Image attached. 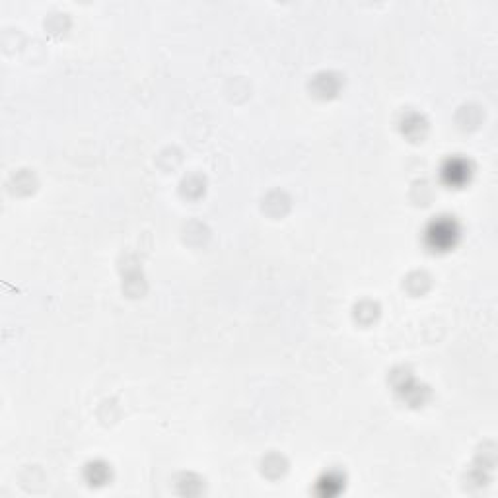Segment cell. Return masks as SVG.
Returning a JSON list of instances; mask_svg holds the SVG:
<instances>
[{
    "mask_svg": "<svg viewBox=\"0 0 498 498\" xmlns=\"http://www.w3.org/2000/svg\"><path fill=\"white\" fill-rule=\"evenodd\" d=\"M426 238H428L430 248L436 251H446V249L454 248L457 228L452 220H436L433 226L428 228Z\"/></svg>",
    "mask_w": 498,
    "mask_h": 498,
    "instance_id": "1",
    "label": "cell"
},
{
    "mask_svg": "<svg viewBox=\"0 0 498 498\" xmlns=\"http://www.w3.org/2000/svg\"><path fill=\"white\" fill-rule=\"evenodd\" d=\"M444 177L450 185H463L469 179V166L463 160H452L444 169Z\"/></svg>",
    "mask_w": 498,
    "mask_h": 498,
    "instance_id": "2",
    "label": "cell"
}]
</instances>
